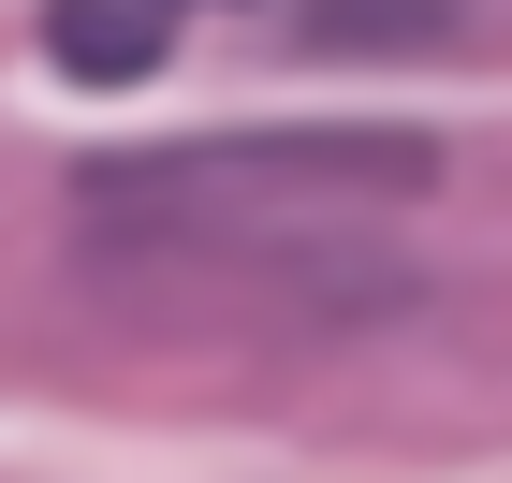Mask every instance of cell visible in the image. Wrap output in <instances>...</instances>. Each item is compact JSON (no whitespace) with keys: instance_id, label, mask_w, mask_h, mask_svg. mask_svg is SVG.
Wrapping results in <instances>:
<instances>
[{"instance_id":"1","label":"cell","mask_w":512,"mask_h":483,"mask_svg":"<svg viewBox=\"0 0 512 483\" xmlns=\"http://www.w3.org/2000/svg\"><path fill=\"white\" fill-rule=\"evenodd\" d=\"M88 191V235L132 249H264L278 279L322 264L337 220H381V205L439 191V132L410 118H337V132H205V147H132Z\"/></svg>"},{"instance_id":"2","label":"cell","mask_w":512,"mask_h":483,"mask_svg":"<svg viewBox=\"0 0 512 483\" xmlns=\"http://www.w3.org/2000/svg\"><path fill=\"white\" fill-rule=\"evenodd\" d=\"M176 15H191V0H59V15H44V59L74 88H147L161 59H176Z\"/></svg>"},{"instance_id":"3","label":"cell","mask_w":512,"mask_h":483,"mask_svg":"<svg viewBox=\"0 0 512 483\" xmlns=\"http://www.w3.org/2000/svg\"><path fill=\"white\" fill-rule=\"evenodd\" d=\"M469 0H293V44L322 59H381V44H454Z\"/></svg>"}]
</instances>
